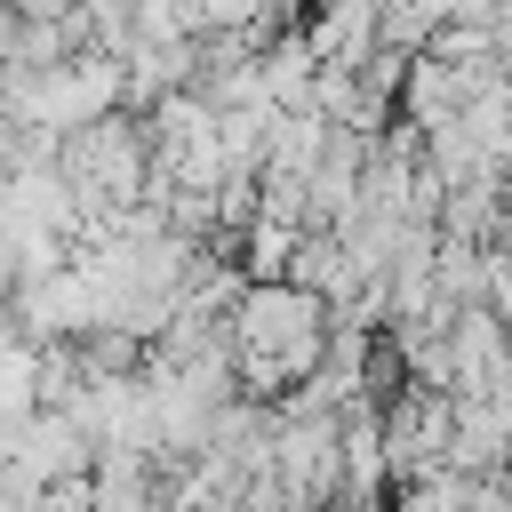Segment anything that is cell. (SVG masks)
Listing matches in <instances>:
<instances>
[{
  "mask_svg": "<svg viewBox=\"0 0 512 512\" xmlns=\"http://www.w3.org/2000/svg\"><path fill=\"white\" fill-rule=\"evenodd\" d=\"M512 368V328L496 320V304H464L448 320V392H496Z\"/></svg>",
  "mask_w": 512,
  "mask_h": 512,
  "instance_id": "obj_2",
  "label": "cell"
},
{
  "mask_svg": "<svg viewBox=\"0 0 512 512\" xmlns=\"http://www.w3.org/2000/svg\"><path fill=\"white\" fill-rule=\"evenodd\" d=\"M80 0H8V16H72Z\"/></svg>",
  "mask_w": 512,
  "mask_h": 512,
  "instance_id": "obj_3",
  "label": "cell"
},
{
  "mask_svg": "<svg viewBox=\"0 0 512 512\" xmlns=\"http://www.w3.org/2000/svg\"><path fill=\"white\" fill-rule=\"evenodd\" d=\"M176 512H216V504H176Z\"/></svg>",
  "mask_w": 512,
  "mask_h": 512,
  "instance_id": "obj_4",
  "label": "cell"
},
{
  "mask_svg": "<svg viewBox=\"0 0 512 512\" xmlns=\"http://www.w3.org/2000/svg\"><path fill=\"white\" fill-rule=\"evenodd\" d=\"M56 168H64V184L80 192L88 216H96V208H136V200H152V112H104V120L72 128L64 152H56Z\"/></svg>",
  "mask_w": 512,
  "mask_h": 512,
  "instance_id": "obj_1",
  "label": "cell"
}]
</instances>
